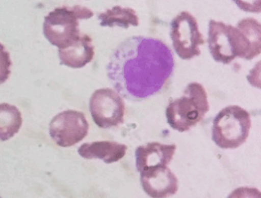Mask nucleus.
<instances>
[{
    "label": "nucleus",
    "mask_w": 261,
    "mask_h": 198,
    "mask_svg": "<svg viewBox=\"0 0 261 198\" xmlns=\"http://www.w3.org/2000/svg\"><path fill=\"white\" fill-rule=\"evenodd\" d=\"M174 68L173 53L163 41L131 36L114 50L107 75L122 98L140 102L159 94L172 77Z\"/></svg>",
    "instance_id": "f257e3e1"
},
{
    "label": "nucleus",
    "mask_w": 261,
    "mask_h": 198,
    "mask_svg": "<svg viewBox=\"0 0 261 198\" xmlns=\"http://www.w3.org/2000/svg\"><path fill=\"white\" fill-rule=\"evenodd\" d=\"M94 13L82 6L58 7L45 17L43 33L59 49L71 46L81 37L79 20L91 19Z\"/></svg>",
    "instance_id": "f03ea898"
},
{
    "label": "nucleus",
    "mask_w": 261,
    "mask_h": 198,
    "mask_svg": "<svg viewBox=\"0 0 261 198\" xmlns=\"http://www.w3.org/2000/svg\"><path fill=\"white\" fill-rule=\"evenodd\" d=\"M207 95L202 85L190 83L179 98L172 100L166 109L168 124L180 132L189 131L208 112Z\"/></svg>",
    "instance_id": "7ed1b4c3"
},
{
    "label": "nucleus",
    "mask_w": 261,
    "mask_h": 198,
    "mask_svg": "<svg viewBox=\"0 0 261 198\" xmlns=\"http://www.w3.org/2000/svg\"><path fill=\"white\" fill-rule=\"evenodd\" d=\"M207 43L214 60L224 65H228L237 57L246 60L254 58L243 32L222 22L210 20Z\"/></svg>",
    "instance_id": "20e7f679"
},
{
    "label": "nucleus",
    "mask_w": 261,
    "mask_h": 198,
    "mask_svg": "<svg viewBox=\"0 0 261 198\" xmlns=\"http://www.w3.org/2000/svg\"><path fill=\"white\" fill-rule=\"evenodd\" d=\"M251 126L250 114L237 105L221 109L214 119L212 140L221 149H234L247 140Z\"/></svg>",
    "instance_id": "39448f33"
},
{
    "label": "nucleus",
    "mask_w": 261,
    "mask_h": 198,
    "mask_svg": "<svg viewBox=\"0 0 261 198\" xmlns=\"http://www.w3.org/2000/svg\"><path fill=\"white\" fill-rule=\"evenodd\" d=\"M170 37L175 53L183 60L200 55V45L204 43L196 19L189 12L177 15L170 24Z\"/></svg>",
    "instance_id": "423d86ee"
},
{
    "label": "nucleus",
    "mask_w": 261,
    "mask_h": 198,
    "mask_svg": "<svg viewBox=\"0 0 261 198\" xmlns=\"http://www.w3.org/2000/svg\"><path fill=\"white\" fill-rule=\"evenodd\" d=\"M89 109L94 123L101 129L117 127L124 122V101L110 88L97 90L92 94Z\"/></svg>",
    "instance_id": "0eeeda50"
},
{
    "label": "nucleus",
    "mask_w": 261,
    "mask_h": 198,
    "mask_svg": "<svg viewBox=\"0 0 261 198\" xmlns=\"http://www.w3.org/2000/svg\"><path fill=\"white\" fill-rule=\"evenodd\" d=\"M89 124L85 114L79 111H63L56 115L49 124V135L61 147H71L87 136Z\"/></svg>",
    "instance_id": "6e6552de"
},
{
    "label": "nucleus",
    "mask_w": 261,
    "mask_h": 198,
    "mask_svg": "<svg viewBox=\"0 0 261 198\" xmlns=\"http://www.w3.org/2000/svg\"><path fill=\"white\" fill-rule=\"evenodd\" d=\"M140 181L144 191L152 198H168L178 191V179L167 166L140 172Z\"/></svg>",
    "instance_id": "1a4fd4ad"
},
{
    "label": "nucleus",
    "mask_w": 261,
    "mask_h": 198,
    "mask_svg": "<svg viewBox=\"0 0 261 198\" xmlns=\"http://www.w3.org/2000/svg\"><path fill=\"white\" fill-rule=\"evenodd\" d=\"M176 150L175 145L161 144L156 142L139 146L135 152L136 167L142 172L152 167L167 166Z\"/></svg>",
    "instance_id": "9d476101"
},
{
    "label": "nucleus",
    "mask_w": 261,
    "mask_h": 198,
    "mask_svg": "<svg viewBox=\"0 0 261 198\" xmlns=\"http://www.w3.org/2000/svg\"><path fill=\"white\" fill-rule=\"evenodd\" d=\"M126 145L116 142L98 141L84 143L77 149L82 158L86 159H100L107 164L117 162L126 155Z\"/></svg>",
    "instance_id": "9b49d317"
},
{
    "label": "nucleus",
    "mask_w": 261,
    "mask_h": 198,
    "mask_svg": "<svg viewBox=\"0 0 261 198\" xmlns=\"http://www.w3.org/2000/svg\"><path fill=\"white\" fill-rule=\"evenodd\" d=\"M62 65L71 68H82L94 59V47L88 35H82L77 42L65 49H59Z\"/></svg>",
    "instance_id": "f8f14e48"
},
{
    "label": "nucleus",
    "mask_w": 261,
    "mask_h": 198,
    "mask_svg": "<svg viewBox=\"0 0 261 198\" xmlns=\"http://www.w3.org/2000/svg\"><path fill=\"white\" fill-rule=\"evenodd\" d=\"M100 25L103 27L114 26L129 29V25L138 26L139 18L135 10L131 8H124L120 6H116L112 9L107 10L105 13L98 15Z\"/></svg>",
    "instance_id": "ddd939ff"
},
{
    "label": "nucleus",
    "mask_w": 261,
    "mask_h": 198,
    "mask_svg": "<svg viewBox=\"0 0 261 198\" xmlns=\"http://www.w3.org/2000/svg\"><path fill=\"white\" fill-rule=\"evenodd\" d=\"M22 125V114L16 106L0 103V141H7L14 137Z\"/></svg>",
    "instance_id": "4468645a"
},
{
    "label": "nucleus",
    "mask_w": 261,
    "mask_h": 198,
    "mask_svg": "<svg viewBox=\"0 0 261 198\" xmlns=\"http://www.w3.org/2000/svg\"><path fill=\"white\" fill-rule=\"evenodd\" d=\"M13 65L10 53L6 49V47L0 43V84L5 83L10 74Z\"/></svg>",
    "instance_id": "2eb2a0df"
},
{
    "label": "nucleus",
    "mask_w": 261,
    "mask_h": 198,
    "mask_svg": "<svg viewBox=\"0 0 261 198\" xmlns=\"http://www.w3.org/2000/svg\"><path fill=\"white\" fill-rule=\"evenodd\" d=\"M227 198H261V194L254 187H241L233 190Z\"/></svg>",
    "instance_id": "dca6fc26"
}]
</instances>
